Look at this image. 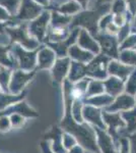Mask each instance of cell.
Listing matches in <instances>:
<instances>
[{"label": "cell", "mask_w": 136, "mask_h": 153, "mask_svg": "<svg viewBox=\"0 0 136 153\" xmlns=\"http://www.w3.org/2000/svg\"><path fill=\"white\" fill-rule=\"evenodd\" d=\"M111 12V4L96 6L95 9H85L81 10L79 13L73 16L72 22L69 25V29L73 30L76 28L85 29L95 38L99 30V22L105 14Z\"/></svg>", "instance_id": "6da1fadb"}, {"label": "cell", "mask_w": 136, "mask_h": 153, "mask_svg": "<svg viewBox=\"0 0 136 153\" xmlns=\"http://www.w3.org/2000/svg\"><path fill=\"white\" fill-rule=\"evenodd\" d=\"M5 32L10 38V45L12 44H19L24 49L29 51L36 50L40 48V42L29 33L28 23H21L13 27H6Z\"/></svg>", "instance_id": "7a4b0ae2"}, {"label": "cell", "mask_w": 136, "mask_h": 153, "mask_svg": "<svg viewBox=\"0 0 136 153\" xmlns=\"http://www.w3.org/2000/svg\"><path fill=\"white\" fill-rule=\"evenodd\" d=\"M44 8L36 3L34 0H21L19 8L15 16L7 24V27H13L21 23H29L38 18L43 12Z\"/></svg>", "instance_id": "3957f363"}, {"label": "cell", "mask_w": 136, "mask_h": 153, "mask_svg": "<svg viewBox=\"0 0 136 153\" xmlns=\"http://www.w3.org/2000/svg\"><path fill=\"white\" fill-rule=\"evenodd\" d=\"M50 19L51 10L50 9H44L38 18L28 23L29 35L37 39L40 43H44L46 41L47 34H48L49 28H50Z\"/></svg>", "instance_id": "277c9868"}, {"label": "cell", "mask_w": 136, "mask_h": 153, "mask_svg": "<svg viewBox=\"0 0 136 153\" xmlns=\"http://www.w3.org/2000/svg\"><path fill=\"white\" fill-rule=\"evenodd\" d=\"M95 39L100 46L101 54L114 59H119L120 53V43L117 36H113L106 32H99L96 35Z\"/></svg>", "instance_id": "5b68a950"}, {"label": "cell", "mask_w": 136, "mask_h": 153, "mask_svg": "<svg viewBox=\"0 0 136 153\" xmlns=\"http://www.w3.org/2000/svg\"><path fill=\"white\" fill-rule=\"evenodd\" d=\"M10 50L13 53L14 57L18 60V66L26 71H31L37 65V54L39 48L36 50L29 51L24 49L19 44H12Z\"/></svg>", "instance_id": "8992f818"}, {"label": "cell", "mask_w": 136, "mask_h": 153, "mask_svg": "<svg viewBox=\"0 0 136 153\" xmlns=\"http://www.w3.org/2000/svg\"><path fill=\"white\" fill-rule=\"evenodd\" d=\"M77 45L85 50L90 51L93 55H99L101 53L99 43L85 29L79 30V34L77 37Z\"/></svg>", "instance_id": "52a82bcc"}, {"label": "cell", "mask_w": 136, "mask_h": 153, "mask_svg": "<svg viewBox=\"0 0 136 153\" xmlns=\"http://www.w3.org/2000/svg\"><path fill=\"white\" fill-rule=\"evenodd\" d=\"M56 53L48 46H41L37 54L38 68H50L56 61Z\"/></svg>", "instance_id": "ba28073f"}, {"label": "cell", "mask_w": 136, "mask_h": 153, "mask_svg": "<svg viewBox=\"0 0 136 153\" xmlns=\"http://www.w3.org/2000/svg\"><path fill=\"white\" fill-rule=\"evenodd\" d=\"M108 71L111 75H114L122 81H125L126 78L134 71V66L123 63L122 61L119 62L117 60H111L108 65Z\"/></svg>", "instance_id": "9c48e42d"}, {"label": "cell", "mask_w": 136, "mask_h": 153, "mask_svg": "<svg viewBox=\"0 0 136 153\" xmlns=\"http://www.w3.org/2000/svg\"><path fill=\"white\" fill-rule=\"evenodd\" d=\"M68 54H69V57L71 58V60L77 61V62H81V63H85V65L90 62L96 56L91 52H90V51L85 50V49L79 47L77 44H74V45H72L69 48Z\"/></svg>", "instance_id": "30bf717a"}, {"label": "cell", "mask_w": 136, "mask_h": 153, "mask_svg": "<svg viewBox=\"0 0 136 153\" xmlns=\"http://www.w3.org/2000/svg\"><path fill=\"white\" fill-rule=\"evenodd\" d=\"M71 60L69 57H62L56 59L54 65L52 66V75L54 79L57 81H61L64 79V76L67 73H69V68H70Z\"/></svg>", "instance_id": "8fae6325"}, {"label": "cell", "mask_w": 136, "mask_h": 153, "mask_svg": "<svg viewBox=\"0 0 136 153\" xmlns=\"http://www.w3.org/2000/svg\"><path fill=\"white\" fill-rule=\"evenodd\" d=\"M49 9H54V10L58 11L59 13H62L64 16H74L77 13H79L81 10H83L82 7L74 0H68V1L64 2V3L56 7H49Z\"/></svg>", "instance_id": "7c38bea8"}, {"label": "cell", "mask_w": 136, "mask_h": 153, "mask_svg": "<svg viewBox=\"0 0 136 153\" xmlns=\"http://www.w3.org/2000/svg\"><path fill=\"white\" fill-rule=\"evenodd\" d=\"M71 33V30L69 29V27H66V28H49L48 34H47L46 37V41L47 42H60V41H64L68 38L69 35Z\"/></svg>", "instance_id": "4fadbf2b"}, {"label": "cell", "mask_w": 136, "mask_h": 153, "mask_svg": "<svg viewBox=\"0 0 136 153\" xmlns=\"http://www.w3.org/2000/svg\"><path fill=\"white\" fill-rule=\"evenodd\" d=\"M51 10V19H50V27L51 28H66L72 22L73 16H64L59 13L58 11L50 9Z\"/></svg>", "instance_id": "5bb4252c"}, {"label": "cell", "mask_w": 136, "mask_h": 153, "mask_svg": "<svg viewBox=\"0 0 136 153\" xmlns=\"http://www.w3.org/2000/svg\"><path fill=\"white\" fill-rule=\"evenodd\" d=\"M34 75H35V71H33L32 73H23V71H15L13 73V75H12L11 88H13L14 86L21 87V85H24L29 80H31V78Z\"/></svg>", "instance_id": "9a60e30c"}, {"label": "cell", "mask_w": 136, "mask_h": 153, "mask_svg": "<svg viewBox=\"0 0 136 153\" xmlns=\"http://www.w3.org/2000/svg\"><path fill=\"white\" fill-rule=\"evenodd\" d=\"M104 85L107 87V90L111 94H117L121 91V89L123 88V82L122 80H120L119 78H115V76H112V78L108 79L107 81L103 82Z\"/></svg>", "instance_id": "2e32d148"}, {"label": "cell", "mask_w": 136, "mask_h": 153, "mask_svg": "<svg viewBox=\"0 0 136 153\" xmlns=\"http://www.w3.org/2000/svg\"><path fill=\"white\" fill-rule=\"evenodd\" d=\"M10 49L11 45H0V63L8 68L13 65V60L8 55V51H10Z\"/></svg>", "instance_id": "e0dca14e"}, {"label": "cell", "mask_w": 136, "mask_h": 153, "mask_svg": "<svg viewBox=\"0 0 136 153\" xmlns=\"http://www.w3.org/2000/svg\"><path fill=\"white\" fill-rule=\"evenodd\" d=\"M21 0H0V6L5 8L12 16H15L21 5Z\"/></svg>", "instance_id": "ac0fdd59"}, {"label": "cell", "mask_w": 136, "mask_h": 153, "mask_svg": "<svg viewBox=\"0 0 136 153\" xmlns=\"http://www.w3.org/2000/svg\"><path fill=\"white\" fill-rule=\"evenodd\" d=\"M119 59L123 63L129 65H136V51L135 50H122Z\"/></svg>", "instance_id": "d6986e66"}, {"label": "cell", "mask_w": 136, "mask_h": 153, "mask_svg": "<svg viewBox=\"0 0 136 153\" xmlns=\"http://www.w3.org/2000/svg\"><path fill=\"white\" fill-rule=\"evenodd\" d=\"M128 6L126 3V0H113L111 3V13H127Z\"/></svg>", "instance_id": "ffe728a7"}, {"label": "cell", "mask_w": 136, "mask_h": 153, "mask_svg": "<svg viewBox=\"0 0 136 153\" xmlns=\"http://www.w3.org/2000/svg\"><path fill=\"white\" fill-rule=\"evenodd\" d=\"M133 105V99L130 97V96H127V95H122L120 96V98L116 101V103L114 104V106L112 107L111 106L109 109H116V108H129L131 106Z\"/></svg>", "instance_id": "44dd1931"}, {"label": "cell", "mask_w": 136, "mask_h": 153, "mask_svg": "<svg viewBox=\"0 0 136 153\" xmlns=\"http://www.w3.org/2000/svg\"><path fill=\"white\" fill-rule=\"evenodd\" d=\"M104 117H105L106 120L110 124L111 128H112V130H116L115 128L116 127H119V126H124L122 122H121L120 117L118 114H107V113H104Z\"/></svg>", "instance_id": "7402d4cb"}, {"label": "cell", "mask_w": 136, "mask_h": 153, "mask_svg": "<svg viewBox=\"0 0 136 153\" xmlns=\"http://www.w3.org/2000/svg\"><path fill=\"white\" fill-rule=\"evenodd\" d=\"M126 90L129 92L130 94H135L136 92V70H134L130 74L129 80L127 82V86H126Z\"/></svg>", "instance_id": "603a6c76"}, {"label": "cell", "mask_w": 136, "mask_h": 153, "mask_svg": "<svg viewBox=\"0 0 136 153\" xmlns=\"http://www.w3.org/2000/svg\"><path fill=\"white\" fill-rule=\"evenodd\" d=\"M112 22H113V13L110 12V13L105 14V16L100 19V22H99V30H100L101 32L105 31L106 27L110 23H112Z\"/></svg>", "instance_id": "cb8c5ba5"}, {"label": "cell", "mask_w": 136, "mask_h": 153, "mask_svg": "<svg viewBox=\"0 0 136 153\" xmlns=\"http://www.w3.org/2000/svg\"><path fill=\"white\" fill-rule=\"evenodd\" d=\"M9 76H10V73L8 70H6L5 68H0V85L3 87V89H5L6 84L9 81Z\"/></svg>", "instance_id": "d4e9b609"}, {"label": "cell", "mask_w": 136, "mask_h": 153, "mask_svg": "<svg viewBox=\"0 0 136 153\" xmlns=\"http://www.w3.org/2000/svg\"><path fill=\"white\" fill-rule=\"evenodd\" d=\"M11 19H12L11 14L9 13L5 8H3L2 6H0V23L8 24Z\"/></svg>", "instance_id": "484cf974"}, {"label": "cell", "mask_w": 136, "mask_h": 153, "mask_svg": "<svg viewBox=\"0 0 136 153\" xmlns=\"http://www.w3.org/2000/svg\"><path fill=\"white\" fill-rule=\"evenodd\" d=\"M126 3L128 6V11L131 13V16H134L136 13V0H126Z\"/></svg>", "instance_id": "4316f807"}, {"label": "cell", "mask_w": 136, "mask_h": 153, "mask_svg": "<svg viewBox=\"0 0 136 153\" xmlns=\"http://www.w3.org/2000/svg\"><path fill=\"white\" fill-rule=\"evenodd\" d=\"M34 1L44 9H49L50 7V0H34Z\"/></svg>", "instance_id": "83f0119b"}, {"label": "cell", "mask_w": 136, "mask_h": 153, "mask_svg": "<svg viewBox=\"0 0 136 153\" xmlns=\"http://www.w3.org/2000/svg\"><path fill=\"white\" fill-rule=\"evenodd\" d=\"M74 1L77 2L79 5L82 7L83 10H85V9H87V5H88V1L90 0H74Z\"/></svg>", "instance_id": "f1b7e54d"}, {"label": "cell", "mask_w": 136, "mask_h": 153, "mask_svg": "<svg viewBox=\"0 0 136 153\" xmlns=\"http://www.w3.org/2000/svg\"><path fill=\"white\" fill-rule=\"evenodd\" d=\"M131 146H132V153H136V134L131 136Z\"/></svg>", "instance_id": "f546056e"}, {"label": "cell", "mask_w": 136, "mask_h": 153, "mask_svg": "<svg viewBox=\"0 0 136 153\" xmlns=\"http://www.w3.org/2000/svg\"><path fill=\"white\" fill-rule=\"evenodd\" d=\"M113 2V0H96V6L100 5H105V4H111Z\"/></svg>", "instance_id": "4dcf8cb0"}, {"label": "cell", "mask_w": 136, "mask_h": 153, "mask_svg": "<svg viewBox=\"0 0 136 153\" xmlns=\"http://www.w3.org/2000/svg\"><path fill=\"white\" fill-rule=\"evenodd\" d=\"M133 21H132V23H131V34H133V33H136V13H135V16H133Z\"/></svg>", "instance_id": "1f68e13d"}, {"label": "cell", "mask_w": 136, "mask_h": 153, "mask_svg": "<svg viewBox=\"0 0 136 153\" xmlns=\"http://www.w3.org/2000/svg\"><path fill=\"white\" fill-rule=\"evenodd\" d=\"M121 153H128V142L125 139L122 140V152Z\"/></svg>", "instance_id": "d6a6232c"}, {"label": "cell", "mask_w": 136, "mask_h": 153, "mask_svg": "<svg viewBox=\"0 0 136 153\" xmlns=\"http://www.w3.org/2000/svg\"><path fill=\"white\" fill-rule=\"evenodd\" d=\"M6 27H7V24L0 23V34L4 33V32H5V28H6Z\"/></svg>", "instance_id": "836d02e7"}, {"label": "cell", "mask_w": 136, "mask_h": 153, "mask_svg": "<svg viewBox=\"0 0 136 153\" xmlns=\"http://www.w3.org/2000/svg\"><path fill=\"white\" fill-rule=\"evenodd\" d=\"M134 48H135V50H136V46H135V47H134Z\"/></svg>", "instance_id": "e575fe53"}]
</instances>
